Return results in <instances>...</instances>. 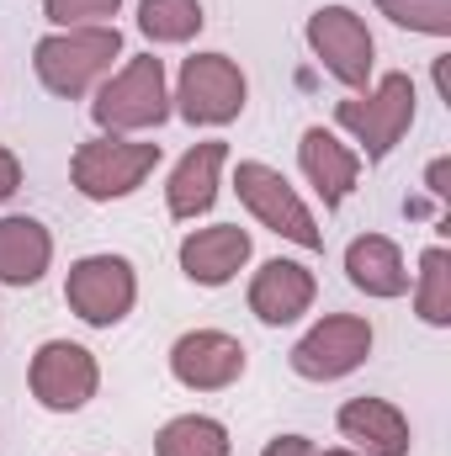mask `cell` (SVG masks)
<instances>
[{
  "label": "cell",
  "instance_id": "4316f807",
  "mask_svg": "<svg viewBox=\"0 0 451 456\" xmlns=\"http://www.w3.org/2000/svg\"><path fill=\"white\" fill-rule=\"evenodd\" d=\"M319 456H356V452H319Z\"/></svg>",
  "mask_w": 451,
  "mask_h": 456
},
{
  "label": "cell",
  "instance_id": "cb8c5ba5",
  "mask_svg": "<svg viewBox=\"0 0 451 456\" xmlns=\"http://www.w3.org/2000/svg\"><path fill=\"white\" fill-rule=\"evenodd\" d=\"M16 191H21V159L0 143V202H11Z\"/></svg>",
  "mask_w": 451,
  "mask_h": 456
},
{
  "label": "cell",
  "instance_id": "9a60e30c",
  "mask_svg": "<svg viewBox=\"0 0 451 456\" xmlns=\"http://www.w3.org/2000/svg\"><path fill=\"white\" fill-rule=\"evenodd\" d=\"M340 436L345 441H356L366 456H409L414 452V436H409V419H404V409L398 403H388V398H350L345 409L335 414Z\"/></svg>",
  "mask_w": 451,
  "mask_h": 456
},
{
  "label": "cell",
  "instance_id": "30bf717a",
  "mask_svg": "<svg viewBox=\"0 0 451 456\" xmlns=\"http://www.w3.org/2000/svg\"><path fill=\"white\" fill-rule=\"evenodd\" d=\"M372 355V324L361 314H330L292 345V371L308 382H340Z\"/></svg>",
  "mask_w": 451,
  "mask_h": 456
},
{
  "label": "cell",
  "instance_id": "ffe728a7",
  "mask_svg": "<svg viewBox=\"0 0 451 456\" xmlns=\"http://www.w3.org/2000/svg\"><path fill=\"white\" fill-rule=\"evenodd\" d=\"M414 314L430 324V330H447L451 324V249L447 244H430L420 255V276H414Z\"/></svg>",
  "mask_w": 451,
  "mask_h": 456
},
{
  "label": "cell",
  "instance_id": "7a4b0ae2",
  "mask_svg": "<svg viewBox=\"0 0 451 456\" xmlns=\"http://www.w3.org/2000/svg\"><path fill=\"white\" fill-rule=\"evenodd\" d=\"M91 117L102 133L112 138H127V133H149L170 117V91H165V59L154 53H138L127 59L117 75L102 80L96 102H91Z\"/></svg>",
  "mask_w": 451,
  "mask_h": 456
},
{
  "label": "cell",
  "instance_id": "8fae6325",
  "mask_svg": "<svg viewBox=\"0 0 451 456\" xmlns=\"http://www.w3.org/2000/svg\"><path fill=\"white\" fill-rule=\"evenodd\" d=\"M244 345L224 330H192L170 345V377L192 393H224L244 377Z\"/></svg>",
  "mask_w": 451,
  "mask_h": 456
},
{
  "label": "cell",
  "instance_id": "ac0fdd59",
  "mask_svg": "<svg viewBox=\"0 0 451 456\" xmlns=\"http://www.w3.org/2000/svg\"><path fill=\"white\" fill-rule=\"evenodd\" d=\"M48 260H53V233L37 218H0V281L5 287L43 281Z\"/></svg>",
  "mask_w": 451,
  "mask_h": 456
},
{
  "label": "cell",
  "instance_id": "8992f818",
  "mask_svg": "<svg viewBox=\"0 0 451 456\" xmlns=\"http://www.w3.org/2000/svg\"><path fill=\"white\" fill-rule=\"evenodd\" d=\"M64 303L91 330L122 324L133 314V303H138V271H133V260H122V255H86V260H75L70 276H64Z\"/></svg>",
  "mask_w": 451,
  "mask_h": 456
},
{
  "label": "cell",
  "instance_id": "484cf974",
  "mask_svg": "<svg viewBox=\"0 0 451 456\" xmlns=\"http://www.w3.org/2000/svg\"><path fill=\"white\" fill-rule=\"evenodd\" d=\"M425 181H430V191H436V197H447V191H451V186H447V159H436Z\"/></svg>",
  "mask_w": 451,
  "mask_h": 456
},
{
  "label": "cell",
  "instance_id": "3957f363",
  "mask_svg": "<svg viewBox=\"0 0 451 456\" xmlns=\"http://www.w3.org/2000/svg\"><path fill=\"white\" fill-rule=\"evenodd\" d=\"M414 80L409 75H382L366 96H350V102H340L335 107V122L361 143V154L377 165V159H388L398 143H404V133L414 127Z\"/></svg>",
  "mask_w": 451,
  "mask_h": 456
},
{
  "label": "cell",
  "instance_id": "603a6c76",
  "mask_svg": "<svg viewBox=\"0 0 451 456\" xmlns=\"http://www.w3.org/2000/svg\"><path fill=\"white\" fill-rule=\"evenodd\" d=\"M122 0H43V16L64 32V27H112Z\"/></svg>",
  "mask_w": 451,
  "mask_h": 456
},
{
  "label": "cell",
  "instance_id": "2e32d148",
  "mask_svg": "<svg viewBox=\"0 0 451 456\" xmlns=\"http://www.w3.org/2000/svg\"><path fill=\"white\" fill-rule=\"evenodd\" d=\"M298 165H303L308 186L319 191L324 213H335L340 202L356 191V175H361V154L345 149L330 127H308V133H303V143H298Z\"/></svg>",
  "mask_w": 451,
  "mask_h": 456
},
{
  "label": "cell",
  "instance_id": "7c38bea8",
  "mask_svg": "<svg viewBox=\"0 0 451 456\" xmlns=\"http://www.w3.org/2000/svg\"><path fill=\"white\" fill-rule=\"evenodd\" d=\"M319 297V281L303 260H266L255 276H250V314L266 324V330H282V324H298Z\"/></svg>",
  "mask_w": 451,
  "mask_h": 456
},
{
  "label": "cell",
  "instance_id": "7402d4cb",
  "mask_svg": "<svg viewBox=\"0 0 451 456\" xmlns=\"http://www.w3.org/2000/svg\"><path fill=\"white\" fill-rule=\"evenodd\" d=\"M388 21L425 32V37H451V0H372Z\"/></svg>",
  "mask_w": 451,
  "mask_h": 456
},
{
  "label": "cell",
  "instance_id": "9c48e42d",
  "mask_svg": "<svg viewBox=\"0 0 451 456\" xmlns=\"http://www.w3.org/2000/svg\"><path fill=\"white\" fill-rule=\"evenodd\" d=\"M308 48H314V59L335 75L340 86L366 91L372 64H377V43H372L366 21L350 5H319L308 16Z\"/></svg>",
  "mask_w": 451,
  "mask_h": 456
},
{
  "label": "cell",
  "instance_id": "5bb4252c",
  "mask_svg": "<svg viewBox=\"0 0 451 456\" xmlns=\"http://www.w3.org/2000/svg\"><path fill=\"white\" fill-rule=\"evenodd\" d=\"M250 260V228L239 224H213L181 239V271L197 287H228Z\"/></svg>",
  "mask_w": 451,
  "mask_h": 456
},
{
  "label": "cell",
  "instance_id": "ba28073f",
  "mask_svg": "<svg viewBox=\"0 0 451 456\" xmlns=\"http://www.w3.org/2000/svg\"><path fill=\"white\" fill-rule=\"evenodd\" d=\"M27 382H32V398L48 409V414H75L96 398L102 387V366L86 345L75 340H48L37 345L32 366H27Z\"/></svg>",
  "mask_w": 451,
  "mask_h": 456
},
{
  "label": "cell",
  "instance_id": "6da1fadb",
  "mask_svg": "<svg viewBox=\"0 0 451 456\" xmlns=\"http://www.w3.org/2000/svg\"><path fill=\"white\" fill-rule=\"evenodd\" d=\"M112 59H122V32L117 27H64L37 37L32 48V69L43 80L48 96L80 102L86 91H96L112 75Z\"/></svg>",
  "mask_w": 451,
  "mask_h": 456
},
{
  "label": "cell",
  "instance_id": "5b68a950",
  "mask_svg": "<svg viewBox=\"0 0 451 456\" xmlns=\"http://www.w3.org/2000/svg\"><path fill=\"white\" fill-rule=\"evenodd\" d=\"M170 102L192 127H224V122H234L244 112L250 80H244V69L228 53H192L181 64V80H176Z\"/></svg>",
  "mask_w": 451,
  "mask_h": 456
},
{
  "label": "cell",
  "instance_id": "52a82bcc",
  "mask_svg": "<svg viewBox=\"0 0 451 456\" xmlns=\"http://www.w3.org/2000/svg\"><path fill=\"white\" fill-rule=\"evenodd\" d=\"M234 191H239V202L250 208L255 224H266L271 233H282V239H292L303 249H324V228L314 224V213L303 208V197L287 186L282 170H271L260 159H244L234 170Z\"/></svg>",
  "mask_w": 451,
  "mask_h": 456
},
{
  "label": "cell",
  "instance_id": "d4e9b609",
  "mask_svg": "<svg viewBox=\"0 0 451 456\" xmlns=\"http://www.w3.org/2000/svg\"><path fill=\"white\" fill-rule=\"evenodd\" d=\"M260 456H319V446H314L308 436H276Z\"/></svg>",
  "mask_w": 451,
  "mask_h": 456
},
{
  "label": "cell",
  "instance_id": "e0dca14e",
  "mask_svg": "<svg viewBox=\"0 0 451 456\" xmlns=\"http://www.w3.org/2000/svg\"><path fill=\"white\" fill-rule=\"evenodd\" d=\"M345 276L366 297H404L409 292V265L388 233H361L345 244Z\"/></svg>",
  "mask_w": 451,
  "mask_h": 456
},
{
  "label": "cell",
  "instance_id": "44dd1931",
  "mask_svg": "<svg viewBox=\"0 0 451 456\" xmlns=\"http://www.w3.org/2000/svg\"><path fill=\"white\" fill-rule=\"evenodd\" d=\"M202 21V0H138V32L149 43H192Z\"/></svg>",
  "mask_w": 451,
  "mask_h": 456
},
{
  "label": "cell",
  "instance_id": "4fadbf2b",
  "mask_svg": "<svg viewBox=\"0 0 451 456\" xmlns=\"http://www.w3.org/2000/svg\"><path fill=\"white\" fill-rule=\"evenodd\" d=\"M228 165V143H192L181 159H176V170H170V186H165V208H170V218H181V224H192V218H202L213 202H218V175H224Z\"/></svg>",
  "mask_w": 451,
  "mask_h": 456
},
{
  "label": "cell",
  "instance_id": "d6986e66",
  "mask_svg": "<svg viewBox=\"0 0 451 456\" xmlns=\"http://www.w3.org/2000/svg\"><path fill=\"white\" fill-rule=\"evenodd\" d=\"M228 430L213 414H181L154 436V456H228Z\"/></svg>",
  "mask_w": 451,
  "mask_h": 456
},
{
  "label": "cell",
  "instance_id": "277c9868",
  "mask_svg": "<svg viewBox=\"0 0 451 456\" xmlns=\"http://www.w3.org/2000/svg\"><path fill=\"white\" fill-rule=\"evenodd\" d=\"M160 165V143H138V138H91L75 149L70 159V181L86 202H117V197H133Z\"/></svg>",
  "mask_w": 451,
  "mask_h": 456
}]
</instances>
